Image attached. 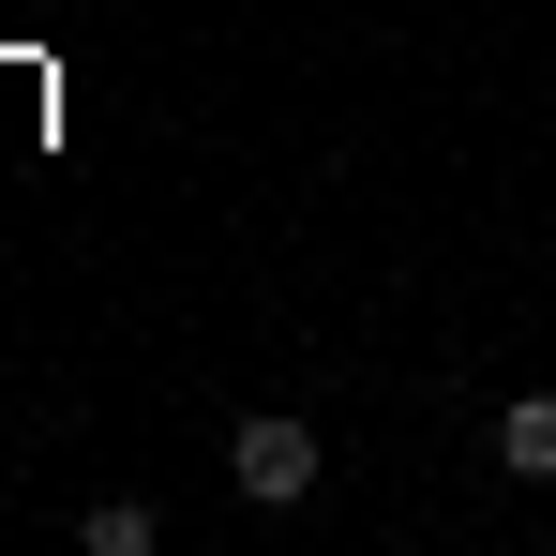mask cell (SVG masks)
I'll return each instance as SVG.
<instances>
[{"mask_svg":"<svg viewBox=\"0 0 556 556\" xmlns=\"http://www.w3.org/2000/svg\"><path fill=\"white\" fill-rule=\"evenodd\" d=\"M496 466L511 481H556V391H511L496 406Z\"/></svg>","mask_w":556,"mask_h":556,"instance_id":"cell-2","label":"cell"},{"mask_svg":"<svg viewBox=\"0 0 556 556\" xmlns=\"http://www.w3.org/2000/svg\"><path fill=\"white\" fill-rule=\"evenodd\" d=\"M76 542H91V556H151V542H166V511H151V496H91Z\"/></svg>","mask_w":556,"mask_h":556,"instance_id":"cell-3","label":"cell"},{"mask_svg":"<svg viewBox=\"0 0 556 556\" xmlns=\"http://www.w3.org/2000/svg\"><path fill=\"white\" fill-rule=\"evenodd\" d=\"M316 421H286V406H241V421H226V481H241V496H256V511H301V496H316Z\"/></svg>","mask_w":556,"mask_h":556,"instance_id":"cell-1","label":"cell"}]
</instances>
